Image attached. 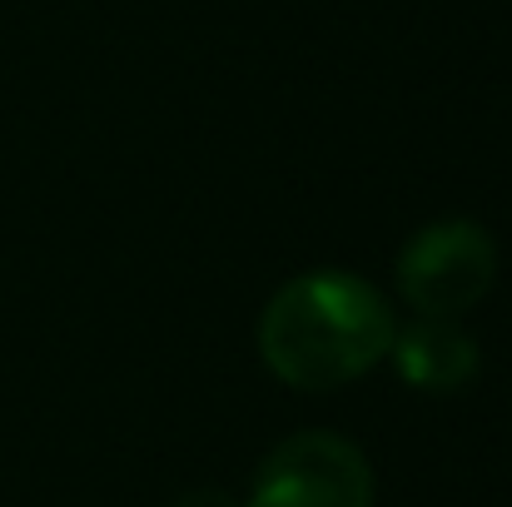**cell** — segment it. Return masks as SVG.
I'll use <instances>...</instances> for the list:
<instances>
[{
  "label": "cell",
  "mask_w": 512,
  "mask_h": 507,
  "mask_svg": "<svg viewBox=\"0 0 512 507\" xmlns=\"http://www.w3.org/2000/svg\"><path fill=\"white\" fill-rule=\"evenodd\" d=\"M398 334L388 299L348 269L289 279L259 319V353L289 388H343L363 378Z\"/></svg>",
  "instance_id": "6da1fadb"
},
{
  "label": "cell",
  "mask_w": 512,
  "mask_h": 507,
  "mask_svg": "<svg viewBox=\"0 0 512 507\" xmlns=\"http://www.w3.org/2000/svg\"><path fill=\"white\" fill-rule=\"evenodd\" d=\"M498 279V244L473 219H438L398 254V294L423 319H458L488 299Z\"/></svg>",
  "instance_id": "7a4b0ae2"
},
{
  "label": "cell",
  "mask_w": 512,
  "mask_h": 507,
  "mask_svg": "<svg viewBox=\"0 0 512 507\" xmlns=\"http://www.w3.org/2000/svg\"><path fill=\"white\" fill-rule=\"evenodd\" d=\"M244 507H373V468L343 433L309 428L269 448Z\"/></svg>",
  "instance_id": "3957f363"
},
{
  "label": "cell",
  "mask_w": 512,
  "mask_h": 507,
  "mask_svg": "<svg viewBox=\"0 0 512 507\" xmlns=\"http://www.w3.org/2000/svg\"><path fill=\"white\" fill-rule=\"evenodd\" d=\"M403 383L423 388V393H453L463 383H473L478 373V338L453 319H413L403 334L388 343Z\"/></svg>",
  "instance_id": "277c9868"
},
{
  "label": "cell",
  "mask_w": 512,
  "mask_h": 507,
  "mask_svg": "<svg viewBox=\"0 0 512 507\" xmlns=\"http://www.w3.org/2000/svg\"><path fill=\"white\" fill-rule=\"evenodd\" d=\"M174 507H239L229 493H219V488H199V493H189V498H179Z\"/></svg>",
  "instance_id": "5b68a950"
}]
</instances>
